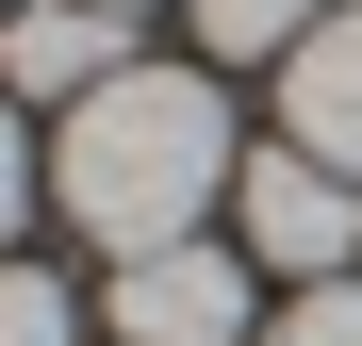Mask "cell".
Segmentation results:
<instances>
[{
  "mask_svg": "<svg viewBox=\"0 0 362 346\" xmlns=\"http://www.w3.org/2000/svg\"><path fill=\"white\" fill-rule=\"evenodd\" d=\"M230 165H247V132H230L214 67H115L99 99L49 115V198H66V231L115 248V264L198 248L230 214Z\"/></svg>",
  "mask_w": 362,
  "mask_h": 346,
  "instance_id": "1",
  "label": "cell"
},
{
  "mask_svg": "<svg viewBox=\"0 0 362 346\" xmlns=\"http://www.w3.org/2000/svg\"><path fill=\"white\" fill-rule=\"evenodd\" d=\"M230 248H247L264 280H346L362 264V182L346 165H313V149H280V132H247V165H230Z\"/></svg>",
  "mask_w": 362,
  "mask_h": 346,
  "instance_id": "2",
  "label": "cell"
},
{
  "mask_svg": "<svg viewBox=\"0 0 362 346\" xmlns=\"http://www.w3.org/2000/svg\"><path fill=\"white\" fill-rule=\"evenodd\" d=\"M247 297H264V264L230 231L148 248V264H115V346H247Z\"/></svg>",
  "mask_w": 362,
  "mask_h": 346,
  "instance_id": "3",
  "label": "cell"
},
{
  "mask_svg": "<svg viewBox=\"0 0 362 346\" xmlns=\"http://www.w3.org/2000/svg\"><path fill=\"white\" fill-rule=\"evenodd\" d=\"M115 67H132V17H115V0H0V99L66 115V99H99Z\"/></svg>",
  "mask_w": 362,
  "mask_h": 346,
  "instance_id": "4",
  "label": "cell"
},
{
  "mask_svg": "<svg viewBox=\"0 0 362 346\" xmlns=\"http://www.w3.org/2000/svg\"><path fill=\"white\" fill-rule=\"evenodd\" d=\"M280 149H313V165H346V182H362V0L280 67Z\"/></svg>",
  "mask_w": 362,
  "mask_h": 346,
  "instance_id": "5",
  "label": "cell"
},
{
  "mask_svg": "<svg viewBox=\"0 0 362 346\" xmlns=\"http://www.w3.org/2000/svg\"><path fill=\"white\" fill-rule=\"evenodd\" d=\"M181 17H198V50H214V67H296V50L346 17V0H181Z\"/></svg>",
  "mask_w": 362,
  "mask_h": 346,
  "instance_id": "6",
  "label": "cell"
},
{
  "mask_svg": "<svg viewBox=\"0 0 362 346\" xmlns=\"http://www.w3.org/2000/svg\"><path fill=\"white\" fill-rule=\"evenodd\" d=\"M66 330H83V313H66V280L0 248V346H66Z\"/></svg>",
  "mask_w": 362,
  "mask_h": 346,
  "instance_id": "7",
  "label": "cell"
},
{
  "mask_svg": "<svg viewBox=\"0 0 362 346\" xmlns=\"http://www.w3.org/2000/svg\"><path fill=\"white\" fill-rule=\"evenodd\" d=\"M49 198V149H33V99H0V248H17V214Z\"/></svg>",
  "mask_w": 362,
  "mask_h": 346,
  "instance_id": "8",
  "label": "cell"
},
{
  "mask_svg": "<svg viewBox=\"0 0 362 346\" xmlns=\"http://www.w3.org/2000/svg\"><path fill=\"white\" fill-rule=\"evenodd\" d=\"M264 346H362V280H313V297H280Z\"/></svg>",
  "mask_w": 362,
  "mask_h": 346,
  "instance_id": "9",
  "label": "cell"
},
{
  "mask_svg": "<svg viewBox=\"0 0 362 346\" xmlns=\"http://www.w3.org/2000/svg\"><path fill=\"white\" fill-rule=\"evenodd\" d=\"M115 17H132V0H115Z\"/></svg>",
  "mask_w": 362,
  "mask_h": 346,
  "instance_id": "10",
  "label": "cell"
}]
</instances>
